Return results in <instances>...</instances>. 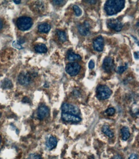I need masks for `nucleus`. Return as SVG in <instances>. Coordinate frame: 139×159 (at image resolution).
<instances>
[{
	"instance_id": "nucleus-1",
	"label": "nucleus",
	"mask_w": 139,
	"mask_h": 159,
	"mask_svg": "<svg viewBox=\"0 0 139 159\" xmlns=\"http://www.w3.org/2000/svg\"><path fill=\"white\" fill-rule=\"evenodd\" d=\"M125 1L119 0H109L104 6V10L109 16L116 15L121 12L125 7Z\"/></svg>"
},
{
	"instance_id": "nucleus-2",
	"label": "nucleus",
	"mask_w": 139,
	"mask_h": 159,
	"mask_svg": "<svg viewBox=\"0 0 139 159\" xmlns=\"http://www.w3.org/2000/svg\"><path fill=\"white\" fill-rule=\"evenodd\" d=\"M112 94V90L107 85H100L97 87L96 96L99 100H107L110 98Z\"/></svg>"
},
{
	"instance_id": "nucleus-3",
	"label": "nucleus",
	"mask_w": 139,
	"mask_h": 159,
	"mask_svg": "<svg viewBox=\"0 0 139 159\" xmlns=\"http://www.w3.org/2000/svg\"><path fill=\"white\" fill-rule=\"evenodd\" d=\"M33 20L31 18L22 16L19 18L16 21L17 27L21 31L27 30L32 27Z\"/></svg>"
},
{
	"instance_id": "nucleus-4",
	"label": "nucleus",
	"mask_w": 139,
	"mask_h": 159,
	"mask_svg": "<svg viewBox=\"0 0 139 159\" xmlns=\"http://www.w3.org/2000/svg\"><path fill=\"white\" fill-rule=\"evenodd\" d=\"M81 67L78 63L73 62L68 63L66 66L65 71L70 76H77L80 72Z\"/></svg>"
},
{
	"instance_id": "nucleus-5",
	"label": "nucleus",
	"mask_w": 139,
	"mask_h": 159,
	"mask_svg": "<svg viewBox=\"0 0 139 159\" xmlns=\"http://www.w3.org/2000/svg\"><path fill=\"white\" fill-rule=\"evenodd\" d=\"M63 113L78 115L80 114V110L79 107L72 104L65 103L63 104L61 107Z\"/></svg>"
},
{
	"instance_id": "nucleus-6",
	"label": "nucleus",
	"mask_w": 139,
	"mask_h": 159,
	"mask_svg": "<svg viewBox=\"0 0 139 159\" xmlns=\"http://www.w3.org/2000/svg\"><path fill=\"white\" fill-rule=\"evenodd\" d=\"M108 27L117 32H120L123 27V25L118 19L111 18L107 22Z\"/></svg>"
},
{
	"instance_id": "nucleus-7",
	"label": "nucleus",
	"mask_w": 139,
	"mask_h": 159,
	"mask_svg": "<svg viewBox=\"0 0 139 159\" xmlns=\"http://www.w3.org/2000/svg\"><path fill=\"white\" fill-rule=\"evenodd\" d=\"M115 67L114 61L112 58L107 57L104 60L102 68L105 72L108 73L112 72L115 69Z\"/></svg>"
},
{
	"instance_id": "nucleus-8",
	"label": "nucleus",
	"mask_w": 139,
	"mask_h": 159,
	"mask_svg": "<svg viewBox=\"0 0 139 159\" xmlns=\"http://www.w3.org/2000/svg\"><path fill=\"white\" fill-rule=\"evenodd\" d=\"M78 30L80 34L84 36H88L90 34V25L86 21L80 24L78 26Z\"/></svg>"
},
{
	"instance_id": "nucleus-9",
	"label": "nucleus",
	"mask_w": 139,
	"mask_h": 159,
	"mask_svg": "<svg viewBox=\"0 0 139 159\" xmlns=\"http://www.w3.org/2000/svg\"><path fill=\"white\" fill-rule=\"evenodd\" d=\"M32 78L31 74L28 72H22L18 76V80L21 85H26L30 83Z\"/></svg>"
},
{
	"instance_id": "nucleus-10",
	"label": "nucleus",
	"mask_w": 139,
	"mask_h": 159,
	"mask_svg": "<svg viewBox=\"0 0 139 159\" xmlns=\"http://www.w3.org/2000/svg\"><path fill=\"white\" fill-rule=\"evenodd\" d=\"M62 118L63 120L66 122H79L81 121V117L78 115L70 114V113H62Z\"/></svg>"
},
{
	"instance_id": "nucleus-11",
	"label": "nucleus",
	"mask_w": 139,
	"mask_h": 159,
	"mask_svg": "<svg viewBox=\"0 0 139 159\" xmlns=\"http://www.w3.org/2000/svg\"><path fill=\"white\" fill-rule=\"evenodd\" d=\"M104 41L101 36L97 37L93 41V47L96 51H101L103 50Z\"/></svg>"
},
{
	"instance_id": "nucleus-12",
	"label": "nucleus",
	"mask_w": 139,
	"mask_h": 159,
	"mask_svg": "<svg viewBox=\"0 0 139 159\" xmlns=\"http://www.w3.org/2000/svg\"><path fill=\"white\" fill-rule=\"evenodd\" d=\"M49 108L45 105H41L38 109L37 116L40 120L46 118L49 115Z\"/></svg>"
},
{
	"instance_id": "nucleus-13",
	"label": "nucleus",
	"mask_w": 139,
	"mask_h": 159,
	"mask_svg": "<svg viewBox=\"0 0 139 159\" xmlns=\"http://www.w3.org/2000/svg\"><path fill=\"white\" fill-rule=\"evenodd\" d=\"M57 144V139L53 136H50L46 142V146L49 150H51L55 148Z\"/></svg>"
},
{
	"instance_id": "nucleus-14",
	"label": "nucleus",
	"mask_w": 139,
	"mask_h": 159,
	"mask_svg": "<svg viewBox=\"0 0 139 159\" xmlns=\"http://www.w3.org/2000/svg\"><path fill=\"white\" fill-rule=\"evenodd\" d=\"M67 58L70 61L80 60L82 59L79 54H76L72 50H69L67 52Z\"/></svg>"
},
{
	"instance_id": "nucleus-15",
	"label": "nucleus",
	"mask_w": 139,
	"mask_h": 159,
	"mask_svg": "<svg viewBox=\"0 0 139 159\" xmlns=\"http://www.w3.org/2000/svg\"><path fill=\"white\" fill-rule=\"evenodd\" d=\"M34 49L36 52L39 53H45L47 51V47L44 44H40L36 45L34 47Z\"/></svg>"
},
{
	"instance_id": "nucleus-16",
	"label": "nucleus",
	"mask_w": 139,
	"mask_h": 159,
	"mask_svg": "<svg viewBox=\"0 0 139 159\" xmlns=\"http://www.w3.org/2000/svg\"><path fill=\"white\" fill-rule=\"evenodd\" d=\"M51 27L48 24L45 23L40 25L38 27L39 32L41 33H46L50 31Z\"/></svg>"
},
{
	"instance_id": "nucleus-17",
	"label": "nucleus",
	"mask_w": 139,
	"mask_h": 159,
	"mask_svg": "<svg viewBox=\"0 0 139 159\" xmlns=\"http://www.w3.org/2000/svg\"><path fill=\"white\" fill-rule=\"evenodd\" d=\"M102 131L106 136L109 138H112L114 136V133L110 129V127L108 125H105L102 128Z\"/></svg>"
},
{
	"instance_id": "nucleus-18",
	"label": "nucleus",
	"mask_w": 139,
	"mask_h": 159,
	"mask_svg": "<svg viewBox=\"0 0 139 159\" xmlns=\"http://www.w3.org/2000/svg\"><path fill=\"white\" fill-rule=\"evenodd\" d=\"M121 135H122V139L124 140H127L130 136L129 130L128 128L125 127L122 128L121 129Z\"/></svg>"
},
{
	"instance_id": "nucleus-19",
	"label": "nucleus",
	"mask_w": 139,
	"mask_h": 159,
	"mask_svg": "<svg viewBox=\"0 0 139 159\" xmlns=\"http://www.w3.org/2000/svg\"><path fill=\"white\" fill-rule=\"evenodd\" d=\"M13 86L11 81L9 79H6L4 80L2 82L1 87L4 89H8L11 88Z\"/></svg>"
},
{
	"instance_id": "nucleus-20",
	"label": "nucleus",
	"mask_w": 139,
	"mask_h": 159,
	"mask_svg": "<svg viewBox=\"0 0 139 159\" xmlns=\"http://www.w3.org/2000/svg\"><path fill=\"white\" fill-rule=\"evenodd\" d=\"M58 35L60 41L62 42H65L67 41V35L66 33L63 31L58 30Z\"/></svg>"
},
{
	"instance_id": "nucleus-21",
	"label": "nucleus",
	"mask_w": 139,
	"mask_h": 159,
	"mask_svg": "<svg viewBox=\"0 0 139 159\" xmlns=\"http://www.w3.org/2000/svg\"><path fill=\"white\" fill-rule=\"evenodd\" d=\"M73 8L74 11H75L76 16H79L81 15L82 14V11L79 6H77V5H74L73 6Z\"/></svg>"
},
{
	"instance_id": "nucleus-22",
	"label": "nucleus",
	"mask_w": 139,
	"mask_h": 159,
	"mask_svg": "<svg viewBox=\"0 0 139 159\" xmlns=\"http://www.w3.org/2000/svg\"><path fill=\"white\" fill-rule=\"evenodd\" d=\"M128 65L127 64H126L125 66H120L117 68V72L119 74H121L124 72H125L127 70Z\"/></svg>"
},
{
	"instance_id": "nucleus-23",
	"label": "nucleus",
	"mask_w": 139,
	"mask_h": 159,
	"mask_svg": "<svg viewBox=\"0 0 139 159\" xmlns=\"http://www.w3.org/2000/svg\"><path fill=\"white\" fill-rule=\"evenodd\" d=\"M115 109H114V108H108L106 110L105 113L107 115L109 116H112V115H114L115 113Z\"/></svg>"
},
{
	"instance_id": "nucleus-24",
	"label": "nucleus",
	"mask_w": 139,
	"mask_h": 159,
	"mask_svg": "<svg viewBox=\"0 0 139 159\" xmlns=\"http://www.w3.org/2000/svg\"><path fill=\"white\" fill-rule=\"evenodd\" d=\"M27 159H43L42 157L37 154L34 153L30 155Z\"/></svg>"
},
{
	"instance_id": "nucleus-25",
	"label": "nucleus",
	"mask_w": 139,
	"mask_h": 159,
	"mask_svg": "<svg viewBox=\"0 0 139 159\" xmlns=\"http://www.w3.org/2000/svg\"><path fill=\"white\" fill-rule=\"evenodd\" d=\"M95 67V63L92 60H91L90 62L88 63V68L89 69L91 70V69H93Z\"/></svg>"
},
{
	"instance_id": "nucleus-26",
	"label": "nucleus",
	"mask_w": 139,
	"mask_h": 159,
	"mask_svg": "<svg viewBox=\"0 0 139 159\" xmlns=\"http://www.w3.org/2000/svg\"><path fill=\"white\" fill-rule=\"evenodd\" d=\"M13 46L16 48L19 49L22 48L21 45H20L18 42H14V43H13Z\"/></svg>"
},
{
	"instance_id": "nucleus-27",
	"label": "nucleus",
	"mask_w": 139,
	"mask_h": 159,
	"mask_svg": "<svg viewBox=\"0 0 139 159\" xmlns=\"http://www.w3.org/2000/svg\"><path fill=\"white\" fill-rule=\"evenodd\" d=\"M138 157L135 154H133L130 156L128 159H137Z\"/></svg>"
},
{
	"instance_id": "nucleus-28",
	"label": "nucleus",
	"mask_w": 139,
	"mask_h": 159,
	"mask_svg": "<svg viewBox=\"0 0 139 159\" xmlns=\"http://www.w3.org/2000/svg\"><path fill=\"white\" fill-rule=\"evenodd\" d=\"M64 1H53V2H54V4H56L57 5H60L61 4H62V2Z\"/></svg>"
},
{
	"instance_id": "nucleus-29",
	"label": "nucleus",
	"mask_w": 139,
	"mask_h": 159,
	"mask_svg": "<svg viewBox=\"0 0 139 159\" xmlns=\"http://www.w3.org/2000/svg\"><path fill=\"white\" fill-rule=\"evenodd\" d=\"M134 56L135 58V59H138L139 58V52L137 51V52H135L134 53Z\"/></svg>"
},
{
	"instance_id": "nucleus-30",
	"label": "nucleus",
	"mask_w": 139,
	"mask_h": 159,
	"mask_svg": "<svg viewBox=\"0 0 139 159\" xmlns=\"http://www.w3.org/2000/svg\"><path fill=\"white\" fill-rule=\"evenodd\" d=\"M13 2H14L15 4H20V2H21V1H13Z\"/></svg>"
},
{
	"instance_id": "nucleus-31",
	"label": "nucleus",
	"mask_w": 139,
	"mask_h": 159,
	"mask_svg": "<svg viewBox=\"0 0 139 159\" xmlns=\"http://www.w3.org/2000/svg\"><path fill=\"white\" fill-rule=\"evenodd\" d=\"M24 102H25V103H27V102H29V99L25 97L23 99Z\"/></svg>"
},
{
	"instance_id": "nucleus-32",
	"label": "nucleus",
	"mask_w": 139,
	"mask_h": 159,
	"mask_svg": "<svg viewBox=\"0 0 139 159\" xmlns=\"http://www.w3.org/2000/svg\"><path fill=\"white\" fill-rule=\"evenodd\" d=\"M2 27H3V23H2L1 20H0V30L2 28Z\"/></svg>"
},
{
	"instance_id": "nucleus-33",
	"label": "nucleus",
	"mask_w": 139,
	"mask_h": 159,
	"mask_svg": "<svg viewBox=\"0 0 139 159\" xmlns=\"http://www.w3.org/2000/svg\"><path fill=\"white\" fill-rule=\"evenodd\" d=\"M1 113H0V117H1Z\"/></svg>"
},
{
	"instance_id": "nucleus-34",
	"label": "nucleus",
	"mask_w": 139,
	"mask_h": 159,
	"mask_svg": "<svg viewBox=\"0 0 139 159\" xmlns=\"http://www.w3.org/2000/svg\"><path fill=\"white\" fill-rule=\"evenodd\" d=\"M1 136H0V143H1Z\"/></svg>"
}]
</instances>
